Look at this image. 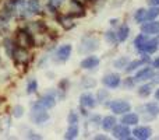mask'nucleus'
Here are the masks:
<instances>
[{
    "mask_svg": "<svg viewBox=\"0 0 159 140\" xmlns=\"http://www.w3.org/2000/svg\"><path fill=\"white\" fill-rule=\"evenodd\" d=\"M49 119V113L46 112V108H43L42 105H39L38 102L32 105V109H31V121L34 123L39 125V123H43Z\"/></svg>",
    "mask_w": 159,
    "mask_h": 140,
    "instance_id": "1",
    "label": "nucleus"
},
{
    "mask_svg": "<svg viewBox=\"0 0 159 140\" xmlns=\"http://www.w3.org/2000/svg\"><path fill=\"white\" fill-rule=\"evenodd\" d=\"M109 107H110V109H112V112L116 113V115H123V113H126V112H130V109H131V105L126 101H121V99L113 101Z\"/></svg>",
    "mask_w": 159,
    "mask_h": 140,
    "instance_id": "2",
    "label": "nucleus"
},
{
    "mask_svg": "<svg viewBox=\"0 0 159 140\" xmlns=\"http://www.w3.org/2000/svg\"><path fill=\"white\" fill-rule=\"evenodd\" d=\"M113 138L115 139H129L130 135H131V130L129 129L127 125H116L113 128Z\"/></svg>",
    "mask_w": 159,
    "mask_h": 140,
    "instance_id": "3",
    "label": "nucleus"
},
{
    "mask_svg": "<svg viewBox=\"0 0 159 140\" xmlns=\"http://www.w3.org/2000/svg\"><path fill=\"white\" fill-rule=\"evenodd\" d=\"M70 55H71V45L66 44V45H61L60 48L57 49V52H56V60L57 62H67L70 58Z\"/></svg>",
    "mask_w": 159,
    "mask_h": 140,
    "instance_id": "4",
    "label": "nucleus"
},
{
    "mask_svg": "<svg viewBox=\"0 0 159 140\" xmlns=\"http://www.w3.org/2000/svg\"><path fill=\"white\" fill-rule=\"evenodd\" d=\"M141 31L147 35H154V34H159V21L157 20H151V21H145V24L141 25Z\"/></svg>",
    "mask_w": 159,
    "mask_h": 140,
    "instance_id": "5",
    "label": "nucleus"
},
{
    "mask_svg": "<svg viewBox=\"0 0 159 140\" xmlns=\"http://www.w3.org/2000/svg\"><path fill=\"white\" fill-rule=\"evenodd\" d=\"M159 48V41L155 38L152 39H147L145 44H144L143 49H141V53H145V55H152V53H155L158 51Z\"/></svg>",
    "mask_w": 159,
    "mask_h": 140,
    "instance_id": "6",
    "label": "nucleus"
},
{
    "mask_svg": "<svg viewBox=\"0 0 159 140\" xmlns=\"http://www.w3.org/2000/svg\"><path fill=\"white\" fill-rule=\"evenodd\" d=\"M131 133L134 135L135 139L145 140V139L151 138L152 130H151V128H148V126H137V128H134V130H133Z\"/></svg>",
    "mask_w": 159,
    "mask_h": 140,
    "instance_id": "7",
    "label": "nucleus"
},
{
    "mask_svg": "<svg viewBox=\"0 0 159 140\" xmlns=\"http://www.w3.org/2000/svg\"><path fill=\"white\" fill-rule=\"evenodd\" d=\"M38 104L39 105H42L43 108H46V109H50V108H53L56 105V97H55V94H50V93H48V94H45V95H42L41 98L38 99Z\"/></svg>",
    "mask_w": 159,
    "mask_h": 140,
    "instance_id": "8",
    "label": "nucleus"
},
{
    "mask_svg": "<svg viewBox=\"0 0 159 140\" xmlns=\"http://www.w3.org/2000/svg\"><path fill=\"white\" fill-rule=\"evenodd\" d=\"M80 66H81V69H85V70L96 69L99 66V58L98 56H88V58L82 59Z\"/></svg>",
    "mask_w": 159,
    "mask_h": 140,
    "instance_id": "9",
    "label": "nucleus"
},
{
    "mask_svg": "<svg viewBox=\"0 0 159 140\" xmlns=\"http://www.w3.org/2000/svg\"><path fill=\"white\" fill-rule=\"evenodd\" d=\"M102 83L109 88H117L119 85H120L121 80L117 74H107V76H105L103 79H102Z\"/></svg>",
    "mask_w": 159,
    "mask_h": 140,
    "instance_id": "10",
    "label": "nucleus"
},
{
    "mask_svg": "<svg viewBox=\"0 0 159 140\" xmlns=\"http://www.w3.org/2000/svg\"><path fill=\"white\" fill-rule=\"evenodd\" d=\"M154 76H155L154 69H151V67H144V69H141L140 71H137L134 80L135 81H145V80L152 79Z\"/></svg>",
    "mask_w": 159,
    "mask_h": 140,
    "instance_id": "11",
    "label": "nucleus"
},
{
    "mask_svg": "<svg viewBox=\"0 0 159 140\" xmlns=\"http://www.w3.org/2000/svg\"><path fill=\"white\" fill-rule=\"evenodd\" d=\"M144 113H148L147 119H154L155 116L159 115V105L155 104V102H149V104L144 105Z\"/></svg>",
    "mask_w": 159,
    "mask_h": 140,
    "instance_id": "12",
    "label": "nucleus"
},
{
    "mask_svg": "<svg viewBox=\"0 0 159 140\" xmlns=\"http://www.w3.org/2000/svg\"><path fill=\"white\" fill-rule=\"evenodd\" d=\"M80 102H81V105L84 108H93L95 107V104H96L93 95L92 94H89V93L81 94V97H80Z\"/></svg>",
    "mask_w": 159,
    "mask_h": 140,
    "instance_id": "13",
    "label": "nucleus"
},
{
    "mask_svg": "<svg viewBox=\"0 0 159 140\" xmlns=\"http://www.w3.org/2000/svg\"><path fill=\"white\" fill-rule=\"evenodd\" d=\"M121 123L127 125V126H133V125L138 123V115L133 112H126L123 113V118H121Z\"/></svg>",
    "mask_w": 159,
    "mask_h": 140,
    "instance_id": "14",
    "label": "nucleus"
},
{
    "mask_svg": "<svg viewBox=\"0 0 159 140\" xmlns=\"http://www.w3.org/2000/svg\"><path fill=\"white\" fill-rule=\"evenodd\" d=\"M149 59L148 58H144V59H138V60H133V62H130V63H127L126 65V71L127 73H131V71H134V70H137L140 66H143L145 62H148Z\"/></svg>",
    "mask_w": 159,
    "mask_h": 140,
    "instance_id": "15",
    "label": "nucleus"
},
{
    "mask_svg": "<svg viewBox=\"0 0 159 140\" xmlns=\"http://www.w3.org/2000/svg\"><path fill=\"white\" fill-rule=\"evenodd\" d=\"M129 35H130L129 25H121V27L117 30V32H116V38H117L119 42H124L127 38H129Z\"/></svg>",
    "mask_w": 159,
    "mask_h": 140,
    "instance_id": "16",
    "label": "nucleus"
},
{
    "mask_svg": "<svg viewBox=\"0 0 159 140\" xmlns=\"http://www.w3.org/2000/svg\"><path fill=\"white\" fill-rule=\"evenodd\" d=\"M101 125H102V128H103V130L109 132V130H112L113 128L116 126V118L115 116H106V118L102 119Z\"/></svg>",
    "mask_w": 159,
    "mask_h": 140,
    "instance_id": "17",
    "label": "nucleus"
},
{
    "mask_svg": "<svg viewBox=\"0 0 159 140\" xmlns=\"http://www.w3.org/2000/svg\"><path fill=\"white\" fill-rule=\"evenodd\" d=\"M82 45H84V46L81 48V52H82V51H84V52H91V51H93L96 46H98V42H96L95 39L85 38L84 42H82Z\"/></svg>",
    "mask_w": 159,
    "mask_h": 140,
    "instance_id": "18",
    "label": "nucleus"
},
{
    "mask_svg": "<svg viewBox=\"0 0 159 140\" xmlns=\"http://www.w3.org/2000/svg\"><path fill=\"white\" fill-rule=\"evenodd\" d=\"M77 136H78V126H77V123H71L69 126V129H67L66 135H64V139L71 140V139H75Z\"/></svg>",
    "mask_w": 159,
    "mask_h": 140,
    "instance_id": "19",
    "label": "nucleus"
},
{
    "mask_svg": "<svg viewBox=\"0 0 159 140\" xmlns=\"http://www.w3.org/2000/svg\"><path fill=\"white\" fill-rule=\"evenodd\" d=\"M159 16V7L158 6H152L149 10H147L145 13V21H151V20H155Z\"/></svg>",
    "mask_w": 159,
    "mask_h": 140,
    "instance_id": "20",
    "label": "nucleus"
},
{
    "mask_svg": "<svg viewBox=\"0 0 159 140\" xmlns=\"http://www.w3.org/2000/svg\"><path fill=\"white\" fill-rule=\"evenodd\" d=\"M147 39L148 38H147L145 34H140V35L134 39V46H135V49H137L138 52H141V49H143V46H144V44H145Z\"/></svg>",
    "mask_w": 159,
    "mask_h": 140,
    "instance_id": "21",
    "label": "nucleus"
},
{
    "mask_svg": "<svg viewBox=\"0 0 159 140\" xmlns=\"http://www.w3.org/2000/svg\"><path fill=\"white\" fill-rule=\"evenodd\" d=\"M151 91H152V85L151 84H144V85H141L140 88H138V95L140 97H148V95H151Z\"/></svg>",
    "mask_w": 159,
    "mask_h": 140,
    "instance_id": "22",
    "label": "nucleus"
},
{
    "mask_svg": "<svg viewBox=\"0 0 159 140\" xmlns=\"http://www.w3.org/2000/svg\"><path fill=\"white\" fill-rule=\"evenodd\" d=\"M145 13H147L145 8H138L134 14L135 22H145Z\"/></svg>",
    "mask_w": 159,
    "mask_h": 140,
    "instance_id": "23",
    "label": "nucleus"
},
{
    "mask_svg": "<svg viewBox=\"0 0 159 140\" xmlns=\"http://www.w3.org/2000/svg\"><path fill=\"white\" fill-rule=\"evenodd\" d=\"M38 90V83H36V80H30L27 84V93L28 94H34L35 91Z\"/></svg>",
    "mask_w": 159,
    "mask_h": 140,
    "instance_id": "24",
    "label": "nucleus"
},
{
    "mask_svg": "<svg viewBox=\"0 0 159 140\" xmlns=\"http://www.w3.org/2000/svg\"><path fill=\"white\" fill-rule=\"evenodd\" d=\"M113 65H115L116 69H124L126 65H127V58H120L119 60H116Z\"/></svg>",
    "mask_w": 159,
    "mask_h": 140,
    "instance_id": "25",
    "label": "nucleus"
},
{
    "mask_svg": "<svg viewBox=\"0 0 159 140\" xmlns=\"http://www.w3.org/2000/svg\"><path fill=\"white\" fill-rule=\"evenodd\" d=\"M61 3H63V0H49L48 7H49L50 10H56V8H59L61 6Z\"/></svg>",
    "mask_w": 159,
    "mask_h": 140,
    "instance_id": "26",
    "label": "nucleus"
},
{
    "mask_svg": "<svg viewBox=\"0 0 159 140\" xmlns=\"http://www.w3.org/2000/svg\"><path fill=\"white\" fill-rule=\"evenodd\" d=\"M13 115L16 116V118H21V116L24 115V108H22L21 105H17L13 109Z\"/></svg>",
    "mask_w": 159,
    "mask_h": 140,
    "instance_id": "27",
    "label": "nucleus"
},
{
    "mask_svg": "<svg viewBox=\"0 0 159 140\" xmlns=\"http://www.w3.org/2000/svg\"><path fill=\"white\" fill-rule=\"evenodd\" d=\"M105 36H106V39L110 42V44H116V42H117V38H116V34L113 32V31H107L106 35H105Z\"/></svg>",
    "mask_w": 159,
    "mask_h": 140,
    "instance_id": "28",
    "label": "nucleus"
},
{
    "mask_svg": "<svg viewBox=\"0 0 159 140\" xmlns=\"http://www.w3.org/2000/svg\"><path fill=\"white\" fill-rule=\"evenodd\" d=\"M77 122H78L77 113H75V112H70V115H69V123L71 125V123H77Z\"/></svg>",
    "mask_w": 159,
    "mask_h": 140,
    "instance_id": "29",
    "label": "nucleus"
},
{
    "mask_svg": "<svg viewBox=\"0 0 159 140\" xmlns=\"http://www.w3.org/2000/svg\"><path fill=\"white\" fill-rule=\"evenodd\" d=\"M134 83H135V80L131 79V77H129V79L124 81V85H126V87H133V85H134Z\"/></svg>",
    "mask_w": 159,
    "mask_h": 140,
    "instance_id": "30",
    "label": "nucleus"
},
{
    "mask_svg": "<svg viewBox=\"0 0 159 140\" xmlns=\"http://www.w3.org/2000/svg\"><path fill=\"white\" fill-rule=\"evenodd\" d=\"M148 3L151 6H158L159 7V0H148Z\"/></svg>",
    "mask_w": 159,
    "mask_h": 140,
    "instance_id": "31",
    "label": "nucleus"
},
{
    "mask_svg": "<svg viewBox=\"0 0 159 140\" xmlns=\"http://www.w3.org/2000/svg\"><path fill=\"white\" fill-rule=\"evenodd\" d=\"M152 66H154L155 69H158V70H159V58H158V59H155L154 63H152Z\"/></svg>",
    "mask_w": 159,
    "mask_h": 140,
    "instance_id": "32",
    "label": "nucleus"
},
{
    "mask_svg": "<svg viewBox=\"0 0 159 140\" xmlns=\"http://www.w3.org/2000/svg\"><path fill=\"white\" fill-rule=\"evenodd\" d=\"M95 139H101V140H105V139H107L106 136H95Z\"/></svg>",
    "mask_w": 159,
    "mask_h": 140,
    "instance_id": "33",
    "label": "nucleus"
},
{
    "mask_svg": "<svg viewBox=\"0 0 159 140\" xmlns=\"http://www.w3.org/2000/svg\"><path fill=\"white\" fill-rule=\"evenodd\" d=\"M155 98H157V99H159V88H158L157 91H155Z\"/></svg>",
    "mask_w": 159,
    "mask_h": 140,
    "instance_id": "34",
    "label": "nucleus"
},
{
    "mask_svg": "<svg viewBox=\"0 0 159 140\" xmlns=\"http://www.w3.org/2000/svg\"><path fill=\"white\" fill-rule=\"evenodd\" d=\"M92 122H99V116H93V118H92Z\"/></svg>",
    "mask_w": 159,
    "mask_h": 140,
    "instance_id": "35",
    "label": "nucleus"
},
{
    "mask_svg": "<svg viewBox=\"0 0 159 140\" xmlns=\"http://www.w3.org/2000/svg\"><path fill=\"white\" fill-rule=\"evenodd\" d=\"M116 22H117V20H112V21H110V24H112V25H116Z\"/></svg>",
    "mask_w": 159,
    "mask_h": 140,
    "instance_id": "36",
    "label": "nucleus"
},
{
    "mask_svg": "<svg viewBox=\"0 0 159 140\" xmlns=\"http://www.w3.org/2000/svg\"><path fill=\"white\" fill-rule=\"evenodd\" d=\"M154 77H157V79H155V81L159 83V74H158V76H154Z\"/></svg>",
    "mask_w": 159,
    "mask_h": 140,
    "instance_id": "37",
    "label": "nucleus"
}]
</instances>
